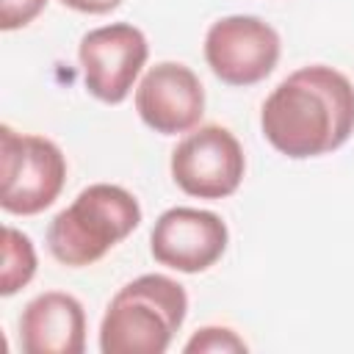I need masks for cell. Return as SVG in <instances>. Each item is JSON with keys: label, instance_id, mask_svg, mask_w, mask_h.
I'll return each instance as SVG.
<instances>
[{"label": "cell", "instance_id": "obj_1", "mask_svg": "<svg viewBox=\"0 0 354 354\" xmlns=\"http://www.w3.org/2000/svg\"><path fill=\"white\" fill-rule=\"evenodd\" d=\"M260 127L293 160L335 152L354 133V86L332 66H301L266 97Z\"/></svg>", "mask_w": 354, "mask_h": 354}, {"label": "cell", "instance_id": "obj_2", "mask_svg": "<svg viewBox=\"0 0 354 354\" xmlns=\"http://www.w3.org/2000/svg\"><path fill=\"white\" fill-rule=\"evenodd\" d=\"M188 315V296L180 282L163 274H144L111 299L100 324L102 354H163Z\"/></svg>", "mask_w": 354, "mask_h": 354}, {"label": "cell", "instance_id": "obj_3", "mask_svg": "<svg viewBox=\"0 0 354 354\" xmlns=\"http://www.w3.org/2000/svg\"><path fill=\"white\" fill-rule=\"evenodd\" d=\"M138 224L141 205L127 188L94 183L50 221L47 249L58 263L83 268L102 260Z\"/></svg>", "mask_w": 354, "mask_h": 354}, {"label": "cell", "instance_id": "obj_4", "mask_svg": "<svg viewBox=\"0 0 354 354\" xmlns=\"http://www.w3.org/2000/svg\"><path fill=\"white\" fill-rule=\"evenodd\" d=\"M66 183V158L44 136L0 127V207L14 216L47 210Z\"/></svg>", "mask_w": 354, "mask_h": 354}, {"label": "cell", "instance_id": "obj_5", "mask_svg": "<svg viewBox=\"0 0 354 354\" xmlns=\"http://www.w3.org/2000/svg\"><path fill=\"white\" fill-rule=\"evenodd\" d=\"M246 158L238 138L221 124L194 127L171 149V180L196 199L232 196L243 180Z\"/></svg>", "mask_w": 354, "mask_h": 354}, {"label": "cell", "instance_id": "obj_6", "mask_svg": "<svg viewBox=\"0 0 354 354\" xmlns=\"http://www.w3.org/2000/svg\"><path fill=\"white\" fill-rule=\"evenodd\" d=\"M279 33L260 17L232 14L216 19L205 33V61L227 86H254L279 61Z\"/></svg>", "mask_w": 354, "mask_h": 354}, {"label": "cell", "instance_id": "obj_7", "mask_svg": "<svg viewBox=\"0 0 354 354\" xmlns=\"http://www.w3.org/2000/svg\"><path fill=\"white\" fill-rule=\"evenodd\" d=\"M77 58L88 94L100 102L119 105L141 75L149 58V44L136 25L111 22L88 30L80 39Z\"/></svg>", "mask_w": 354, "mask_h": 354}, {"label": "cell", "instance_id": "obj_8", "mask_svg": "<svg viewBox=\"0 0 354 354\" xmlns=\"http://www.w3.org/2000/svg\"><path fill=\"white\" fill-rule=\"evenodd\" d=\"M230 232L221 216L199 207H169L158 216L149 252L152 257L174 271L199 274L210 268L227 249Z\"/></svg>", "mask_w": 354, "mask_h": 354}, {"label": "cell", "instance_id": "obj_9", "mask_svg": "<svg viewBox=\"0 0 354 354\" xmlns=\"http://www.w3.org/2000/svg\"><path fill=\"white\" fill-rule=\"evenodd\" d=\"M136 111L160 136L191 133L205 113V88L191 66L160 61L147 69L136 88Z\"/></svg>", "mask_w": 354, "mask_h": 354}, {"label": "cell", "instance_id": "obj_10", "mask_svg": "<svg viewBox=\"0 0 354 354\" xmlns=\"http://www.w3.org/2000/svg\"><path fill=\"white\" fill-rule=\"evenodd\" d=\"M19 340L25 354H80L86 348L83 304L61 290L30 299L19 315Z\"/></svg>", "mask_w": 354, "mask_h": 354}, {"label": "cell", "instance_id": "obj_11", "mask_svg": "<svg viewBox=\"0 0 354 354\" xmlns=\"http://www.w3.org/2000/svg\"><path fill=\"white\" fill-rule=\"evenodd\" d=\"M36 274V249L33 241L14 230L3 227V268H0V296H14Z\"/></svg>", "mask_w": 354, "mask_h": 354}, {"label": "cell", "instance_id": "obj_12", "mask_svg": "<svg viewBox=\"0 0 354 354\" xmlns=\"http://www.w3.org/2000/svg\"><path fill=\"white\" fill-rule=\"evenodd\" d=\"M183 348L185 354H241L249 346L227 326H202L191 335V340Z\"/></svg>", "mask_w": 354, "mask_h": 354}, {"label": "cell", "instance_id": "obj_13", "mask_svg": "<svg viewBox=\"0 0 354 354\" xmlns=\"http://www.w3.org/2000/svg\"><path fill=\"white\" fill-rule=\"evenodd\" d=\"M47 0H0V28L3 30H17L30 25L41 11Z\"/></svg>", "mask_w": 354, "mask_h": 354}, {"label": "cell", "instance_id": "obj_14", "mask_svg": "<svg viewBox=\"0 0 354 354\" xmlns=\"http://www.w3.org/2000/svg\"><path fill=\"white\" fill-rule=\"evenodd\" d=\"M61 6L80 14H108L122 6V0H61Z\"/></svg>", "mask_w": 354, "mask_h": 354}]
</instances>
